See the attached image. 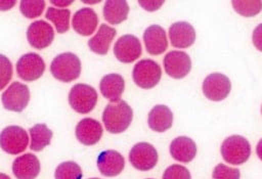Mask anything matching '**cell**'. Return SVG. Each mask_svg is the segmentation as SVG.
<instances>
[{"label": "cell", "instance_id": "1", "mask_svg": "<svg viewBox=\"0 0 262 179\" xmlns=\"http://www.w3.org/2000/svg\"><path fill=\"white\" fill-rule=\"evenodd\" d=\"M133 110L125 100L108 103L102 113V122L106 131L118 134L124 132L131 124Z\"/></svg>", "mask_w": 262, "mask_h": 179}, {"label": "cell", "instance_id": "2", "mask_svg": "<svg viewBox=\"0 0 262 179\" xmlns=\"http://www.w3.org/2000/svg\"><path fill=\"white\" fill-rule=\"evenodd\" d=\"M50 72L56 80L69 83L79 78L81 61L79 57L72 52L60 53L51 61Z\"/></svg>", "mask_w": 262, "mask_h": 179}, {"label": "cell", "instance_id": "3", "mask_svg": "<svg viewBox=\"0 0 262 179\" xmlns=\"http://www.w3.org/2000/svg\"><path fill=\"white\" fill-rule=\"evenodd\" d=\"M220 151L225 162L232 165H242L250 158L251 145L245 137L231 135L222 142Z\"/></svg>", "mask_w": 262, "mask_h": 179}, {"label": "cell", "instance_id": "4", "mask_svg": "<svg viewBox=\"0 0 262 179\" xmlns=\"http://www.w3.org/2000/svg\"><path fill=\"white\" fill-rule=\"evenodd\" d=\"M97 92L87 84L74 85L69 93V103L71 107L79 114H88L96 105Z\"/></svg>", "mask_w": 262, "mask_h": 179}, {"label": "cell", "instance_id": "5", "mask_svg": "<svg viewBox=\"0 0 262 179\" xmlns=\"http://www.w3.org/2000/svg\"><path fill=\"white\" fill-rule=\"evenodd\" d=\"M132 77L134 83L142 89L155 87L162 77V70L152 59L139 60L133 68Z\"/></svg>", "mask_w": 262, "mask_h": 179}, {"label": "cell", "instance_id": "6", "mask_svg": "<svg viewBox=\"0 0 262 179\" xmlns=\"http://www.w3.org/2000/svg\"><path fill=\"white\" fill-rule=\"evenodd\" d=\"M29 143L26 130L19 126H8L0 133V147L9 154L23 152Z\"/></svg>", "mask_w": 262, "mask_h": 179}, {"label": "cell", "instance_id": "7", "mask_svg": "<svg viewBox=\"0 0 262 179\" xmlns=\"http://www.w3.org/2000/svg\"><path fill=\"white\" fill-rule=\"evenodd\" d=\"M2 104L5 109L20 113L29 103L30 90L20 82H13L1 95Z\"/></svg>", "mask_w": 262, "mask_h": 179}, {"label": "cell", "instance_id": "8", "mask_svg": "<svg viewBox=\"0 0 262 179\" xmlns=\"http://www.w3.org/2000/svg\"><path fill=\"white\" fill-rule=\"evenodd\" d=\"M202 89L208 99L221 101L228 96L231 90V83L227 76L221 73H213L205 78Z\"/></svg>", "mask_w": 262, "mask_h": 179}, {"label": "cell", "instance_id": "9", "mask_svg": "<svg viewBox=\"0 0 262 179\" xmlns=\"http://www.w3.org/2000/svg\"><path fill=\"white\" fill-rule=\"evenodd\" d=\"M44 71L45 62L38 53H26L21 55L16 62L17 76L27 82H33L39 79Z\"/></svg>", "mask_w": 262, "mask_h": 179}, {"label": "cell", "instance_id": "10", "mask_svg": "<svg viewBox=\"0 0 262 179\" xmlns=\"http://www.w3.org/2000/svg\"><path fill=\"white\" fill-rule=\"evenodd\" d=\"M158 152L156 148L147 142L136 143L129 152L131 165L139 171H148L158 163Z\"/></svg>", "mask_w": 262, "mask_h": 179}, {"label": "cell", "instance_id": "11", "mask_svg": "<svg viewBox=\"0 0 262 179\" xmlns=\"http://www.w3.org/2000/svg\"><path fill=\"white\" fill-rule=\"evenodd\" d=\"M163 62L167 75L174 79L184 78L191 70V59L184 51L172 50L168 52Z\"/></svg>", "mask_w": 262, "mask_h": 179}, {"label": "cell", "instance_id": "12", "mask_svg": "<svg viewBox=\"0 0 262 179\" xmlns=\"http://www.w3.org/2000/svg\"><path fill=\"white\" fill-rule=\"evenodd\" d=\"M142 52L141 43L134 35L121 36L114 46V54L116 58L124 63H130L136 60Z\"/></svg>", "mask_w": 262, "mask_h": 179}, {"label": "cell", "instance_id": "13", "mask_svg": "<svg viewBox=\"0 0 262 179\" xmlns=\"http://www.w3.org/2000/svg\"><path fill=\"white\" fill-rule=\"evenodd\" d=\"M27 39L33 48L44 49L48 47L54 39L53 28L45 20L33 21L27 30Z\"/></svg>", "mask_w": 262, "mask_h": 179}, {"label": "cell", "instance_id": "14", "mask_svg": "<svg viewBox=\"0 0 262 179\" xmlns=\"http://www.w3.org/2000/svg\"><path fill=\"white\" fill-rule=\"evenodd\" d=\"M97 167L103 176H118L125 167V160L117 150H103L97 156Z\"/></svg>", "mask_w": 262, "mask_h": 179}, {"label": "cell", "instance_id": "15", "mask_svg": "<svg viewBox=\"0 0 262 179\" xmlns=\"http://www.w3.org/2000/svg\"><path fill=\"white\" fill-rule=\"evenodd\" d=\"M12 172L16 179H35L40 173V162L31 152L21 154L13 161Z\"/></svg>", "mask_w": 262, "mask_h": 179}, {"label": "cell", "instance_id": "16", "mask_svg": "<svg viewBox=\"0 0 262 179\" xmlns=\"http://www.w3.org/2000/svg\"><path fill=\"white\" fill-rule=\"evenodd\" d=\"M76 137L85 145H93L97 143L102 136L101 124L91 118L82 119L76 126Z\"/></svg>", "mask_w": 262, "mask_h": 179}, {"label": "cell", "instance_id": "17", "mask_svg": "<svg viewBox=\"0 0 262 179\" xmlns=\"http://www.w3.org/2000/svg\"><path fill=\"white\" fill-rule=\"evenodd\" d=\"M143 42L146 51L151 55H159L168 47L166 32L159 25H151L144 31Z\"/></svg>", "mask_w": 262, "mask_h": 179}, {"label": "cell", "instance_id": "18", "mask_svg": "<svg viewBox=\"0 0 262 179\" xmlns=\"http://www.w3.org/2000/svg\"><path fill=\"white\" fill-rule=\"evenodd\" d=\"M98 16L90 7H83L75 12L72 19V26L75 32L82 36L91 35L97 28Z\"/></svg>", "mask_w": 262, "mask_h": 179}, {"label": "cell", "instance_id": "19", "mask_svg": "<svg viewBox=\"0 0 262 179\" xmlns=\"http://www.w3.org/2000/svg\"><path fill=\"white\" fill-rule=\"evenodd\" d=\"M171 44L176 48H187L194 43V28L186 21H177L169 28Z\"/></svg>", "mask_w": 262, "mask_h": 179}, {"label": "cell", "instance_id": "20", "mask_svg": "<svg viewBox=\"0 0 262 179\" xmlns=\"http://www.w3.org/2000/svg\"><path fill=\"white\" fill-rule=\"evenodd\" d=\"M170 153L172 158L178 162L189 163L196 154V145L191 138L179 136L172 140L170 144Z\"/></svg>", "mask_w": 262, "mask_h": 179}, {"label": "cell", "instance_id": "21", "mask_svg": "<svg viewBox=\"0 0 262 179\" xmlns=\"http://www.w3.org/2000/svg\"><path fill=\"white\" fill-rule=\"evenodd\" d=\"M116 34L117 31L114 28L105 24H101L95 36L88 40V47L92 52L99 55H104L107 53Z\"/></svg>", "mask_w": 262, "mask_h": 179}, {"label": "cell", "instance_id": "22", "mask_svg": "<svg viewBox=\"0 0 262 179\" xmlns=\"http://www.w3.org/2000/svg\"><path fill=\"white\" fill-rule=\"evenodd\" d=\"M99 89L103 97L107 98L112 102H115L120 100L124 92L125 81L119 74H108L100 80Z\"/></svg>", "mask_w": 262, "mask_h": 179}, {"label": "cell", "instance_id": "23", "mask_svg": "<svg viewBox=\"0 0 262 179\" xmlns=\"http://www.w3.org/2000/svg\"><path fill=\"white\" fill-rule=\"evenodd\" d=\"M147 123L151 130L156 132H165L172 126L173 114L167 105L158 104L150 109Z\"/></svg>", "mask_w": 262, "mask_h": 179}, {"label": "cell", "instance_id": "24", "mask_svg": "<svg viewBox=\"0 0 262 179\" xmlns=\"http://www.w3.org/2000/svg\"><path fill=\"white\" fill-rule=\"evenodd\" d=\"M129 5L124 0H108L103 5V17L112 25H119L127 19Z\"/></svg>", "mask_w": 262, "mask_h": 179}, {"label": "cell", "instance_id": "25", "mask_svg": "<svg viewBox=\"0 0 262 179\" xmlns=\"http://www.w3.org/2000/svg\"><path fill=\"white\" fill-rule=\"evenodd\" d=\"M52 131L46 124H37L30 128L31 145L30 148L34 151H40L47 146L52 138Z\"/></svg>", "mask_w": 262, "mask_h": 179}, {"label": "cell", "instance_id": "26", "mask_svg": "<svg viewBox=\"0 0 262 179\" xmlns=\"http://www.w3.org/2000/svg\"><path fill=\"white\" fill-rule=\"evenodd\" d=\"M70 16H71L70 9L55 8L52 6L47 8V11L45 14V17L54 24L55 29L59 34H63L69 31Z\"/></svg>", "mask_w": 262, "mask_h": 179}, {"label": "cell", "instance_id": "27", "mask_svg": "<svg viewBox=\"0 0 262 179\" xmlns=\"http://www.w3.org/2000/svg\"><path fill=\"white\" fill-rule=\"evenodd\" d=\"M82 176L81 167L73 161L59 164L54 173L55 179H82Z\"/></svg>", "mask_w": 262, "mask_h": 179}, {"label": "cell", "instance_id": "28", "mask_svg": "<svg viewBox=\"0 0 262 179\" xmlns=\"http://www.w3.org/2000/svg\"><path fill=\"white\" fill-rule=\"evenodd\" d=\"M234 10L246 17H252L262 10V1H232Z\"/></svg>", "mask_w": 262, "mask_h": 179}, {"label": "cell", "instance_id": "29", "mask_svg": "<svg viewBox=\"0 0 262 179\" xmlns=\"http://www.w3.org/2000/svg\"><path fill=\"white\" fill-rule=\"evenodd\" d=\"M45 8V1L23 0L19 2V10L21 14L28 18H33L41 15Z\"/></svg>", "mask_w": 262, "mask_h": 179}, {"label": "cell", "instance_id": "30", "mask_svg": "<svg viewBox=\"0 0 262 179\" xmlns=\"http://www.w3.org/2000/svg\"><path fill=\"white\" fill-rule=\"evenodd\" d=\"M214 179H239L241 172L236 168L228 167L224 164H218L212 173Z\"/></svg>", "mask_w": 262, "mask_h": 179}, {"label": "cell", "instance_id": "31", "mask_svg": "<svg viewBox=\"0 0 262 179\" xmlns=\"http://www.w3.org/2000/svg\"><path fill=\"white\" fill-rule=\"evenodd\" d=\"M163 179H191V175L184 166L174 164L164 171Z\"/></svg>", "mask_w": 262, "mask_h": 179}, {"label": "cell", "instance_id": "32", "mask_svg": "<svg viewBox=\"0 0 262 179\" xmlns=\"http://www.w3.org/2000/svg\"><path fill=\"white\" fill-rule=\"evenodd\" d=\"M12 77V63L3 54H0V90H2Z\"/></svg>", "mask_w": 262, "mask_h": 179}, {"label": "cell", "instance_id": "33", "mask_svg": "<svg viewBox=\"0 0 262 179\" xmlns=\"http://www.w3.org/2000/svg\"><path fill=\"white\" fill-rule=\"evenodd\" d=\"M252 40H253L254 46L259 51H262V23L259 24L254 29V32H253V35H252Z\"/></svg>", "mask_w": 262, "mask_h": 179}, {"label": "cell", "instance_id": "34", "mask_svg": "<svg viewBox=\"0 0 262 179\" xmlns=\"http://www.w3.org/2000/svg\"><path fill=\"white\" fill-rule=\"evenodd\" d=\"M138 4L147 11H154L159 9L164 4V1H138Z\"/></svg>", "mask_w": 262, "mask_h": 179}, {"label": "cell", "instance_id": "35", "mask_svg": "<svg viewBox=\"0 0 262 179\" xmlns=\"http://www.w3.org/2000/svg\"><path fill=\"white\" fill-rule=\"evenodd\" d=\"M15 4V1L10 0H0V10H8L12 8Z\"/></svg>", "mask_w": 262, "mask_h": 179}, {"label": "cell", "instance_id": "36", "mask_svg": "<svg viewBox=\"0 0 262 179\" xmlns=\"http://www.w3.org/2000/svg\"><path fill=\"white\" fill-rule=\"evenodd\" d=\"M52 4L56 5V6H60V7H66L70 4L73 3V1H61V0H57V1H51Z\"/></svg>", "mask_w": 262, "mask_h": 179}, {"label": "cell", "instance_id": "37", "mask_svg": "<svg viewBox=\"0 0 262 179\" xmlns=\"http://www.w3.org/2000/svg\"><path fill=\"white\" fill-rule=\"evenodd\" d=\"M256 152H257V155L258 158L262 161V138L259 140L257 146H256Z\"/></svg>", "mask_w": 262, "mask_h": 179}, {"label": "cell", "instance_id": "38", "mask_svg": "<svg viewBox=\"0 0 262 179\" xmlns=\"http://www.w3.org/2000/svg\"><path fill=\"white\" fill-rule=\"evenodd\" d=\"M0 179H11V178L4 173H0Z\"/></svg>", "mask_w": 262, "mask_h": 179}, {"label": "cell", "instance_id": "39", "mask_svg": "<svg viewBox=\"0 0 262 179\" xmlns=\"http://www.w3.org/2000/svg\"><path fill=\"white\" fill-rule=\"evenodd\" d=\"M90 179H99V178H95V177H94V178H90Z\"/></svg>", "mask_w": 262, "mask_h": 179}, {"label": "cell", "instance_id": "40", "mask_svg": "<svg viewBox=\"0 0 262 179\" xmlns=\"http://www.w3.org/2000/svg\"><path fill=\"white\" fill-rule=\"evenodd\" d=\"M261 114H262V106H261Z\"/></svg>", "mask_w": 262, "mask_h": 179}]
</instances>
